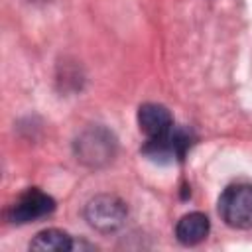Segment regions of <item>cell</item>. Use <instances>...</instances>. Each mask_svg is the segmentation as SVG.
Here are the masks:
<instances>
[{
  "instance_id": "1",
  "label": "cell",
  "mask_w": 252,
  "mask_h": 252,
  "mask_svg": "<svg viewBox=\"0 0 252 252\" xmlns=\"http://www.w3.org/2000/svg\"><path fill=\"white\" fill-rule=\"evenodd\" d=\"M73 152L83 165L104 167L116 156V138L104 126H89L75 138Z\"/></svg>"
},
{
  "instance_id": "2",
  "label": "cell",
  "mask_w": 252,
  "mask_h": 252,
  "mask_svg": "<svg viewBox=\"0 0 252 252\" xmlns=\"http://www.w3.org/2000/svg\"><path fill=\"white\" fill-rule=\"evenodd\" d=\"M126 217H128L126 203L110 193L94 195L85 205V220L89 222V226H93L102 234L118 230L126 222Z\"/></svg>"
},
{
  "instance_id": "3",
  "label": "cell",
  "mask_w": 252,
  "mask_h": 252,
  "mask_svg": "<svg viewBox=\"0 0 252 252\" xmlns=\"http://www.w3.org/2000/svg\"><path fill=\"white\" fill-rule=\"evenodd\" d=\"M219 215L230 228H252V185L236 183L228 185L219 197Z\"/></svg>"
},
{
  "instance_id": "4",
  "label": "cell",
  "mask_w": 252,
  "mask_h": 252,
  "mask_svg": "<svg viewBox=\"0 0 252 252\" xmlns=\"http://www.w3.org/2000/svg\"><path fill=\"white\" fill-rule=\"evenodd\" d=\"M191 144H193L191 130L181 128V126H175V128L171 126L165 134H161L158 138H148L142 152L152 161L173 163V161H181L185 158Z\"/></svg>"
},
{
  "instance_id": "5",
  "label": "cell",
  "mask_w": 252,
  "mask_h": 252,
  "mask_svg": "<svg viewBox=\"0 0 252 252\" xmlns=\"http://www.w3.org/2000/svg\"><path fill=\"white\" fill-rule=\"evenodd\" d=\"M55 211V201L41 189H28L18 197V201L8 209V220L16 224H26L32 220H39Z\"/></svg>"
},
{
  "instance_id": "6",
  "label": "cell",
  "mask_w": 252,
  "mask_h": 252,
  "mask_svg": "<svg viewBox=\"0 0 252 252\" xmlns=\"http://www.w3.org/2000/svg\"><path fill=\"white\" fill-rule=\"evenodd\" d=\"M138 126L148 138H158L173 126V118L163 104L146 102L138 108Z\"/></svg>"
},
{
  "instance_id": "7",
  "label": "cell",
  "mask_w": 252,
  "mask_h": 252,
  "mask_svg": "<svg viewBox=\"0 0 252 252\" xmlns=\"http://www.w3.org/2000/svg\"><path fill=\"white\" fill-rule=\"evenodd\" d=\"M209 230H211V222H209L207 215L197 213V211L183 215L175 224V236L185 246H195V244L203 242L207 238Z\"/></svg>"
},
{
  "instance_id": "8",
  "label": "cell",
  "mask_w": 252,
  "mask_h": 252,
  "mask_svg": "<svg viewBox=\"0 0 252 252\" xmlns=\"http://www.w3.org/2000/svg\"><path fill=\"white\" fill-rule=\"evenodd\" d=\"M73 238L59 228H45L41 232H37L33 236V240L30 242L32 250H41V252H65V250H73Z\"/></svg>"
}]
</instances>
